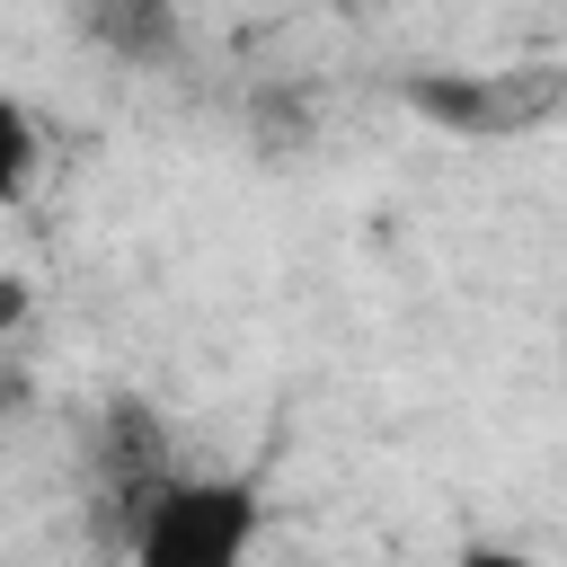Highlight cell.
Returning <instances> with one entry per match:
<instances>
[{
  "instance_id": "cell-1",
  "label": "cell",
  "mask_w": 567,
  "mask_h": 567,
  "mask_svg": "<svg viewBox=\"0 0 567 567\" xmlns=\"http://www.w3.org/2000/svg\"><path fill=\"white\" fill-rule=\"evenodd\" d=\"M257 487L248 478H159L124 532L133 567H248Z\"/></svg>"
},
{
  "instance_id": "cell-2",
  "label": "cell",
  "mask_w": 567,
  "mask_h": 567,
  "mask_svg": "<svg viewBox=\"0 0 567 567\" xmlns=\"http://www.w3.org/2000/svg\"><path fill=\"white\" fill-rule=\"evenodd\" d=\"M399 97L425 115V124H443V133H461V142H487V133H505L514 115H532L505 80H487V71H416V80H399Z\"/></svg>"
},
{
  "instance_id": "cell-3",
  "label": "cell",
  "mask_w": 567,
  "mask_h": 567,
  "mask_svg": "<svg viewBox=\"0 0 567 567\" xmlns=\"http://www.w3.org/2000/svg\"><path fill=\"white\" fill-rule=\"evenodd\" d=\"M80 27L115 62H168L177 53V0H89Z\"/></svg>"
},
{
  "instance_id": "cell-4",
  "label": "cell",
  "mask_w": 567,
  "mask_h": 567,
  "mask_svg": "<svg viewBox=\"0 0 567 567\" xmlns=\"http://www.w3.org/2000/svg\"><path fill=\"white\" fill-rule=\"evenodd\" d=\"M35 159H44V142H35V115H27L18 97H0V204H18V195H27Z\"/></svg>"
},
{
  "instance_id": "cell-5",
  "label": "cell",
  "mask_w": 567,
  "mask_h": 567,
  "mask_svg": "<svg viewBox=\"0 0 567 567\" xmlns=\"http://www.w3.org/2000/svg\"><path fill=\"white\" fill-rule=\"evenodd\" d=\"M257 133H266V142H275V133H310L301 97H257Z\"/></svg>"
},
{
  "instance_id": "cell-6",
  "label": "cell",
  "mask_w": 567,
  "mask_h": 567,
  "mask_svg": "<svg viewBox=\"0 0 567 567\" xmlns=\"http://www.w3.org/2000/svg\"><path fill=\"white\" fill-rule=\"evenodd\" d=\"M27 310H35V292H27L18 275H0V337H9V328H27Z\"/></svg>"
},
{
  "instance_id": "cell-7",
  "label": "cell",
  "mask_w": 567,
  "mask_h": 567,
  "mask_svg": "<svg viewBox=\"0 0 567 567\" xmlns=\"http://www.w3.org/2000/svg\"><path fill=\"white\" fill-rule=\"evenodd\" d=\"M461 567H540V558H523V549H496V540H470V549H461Z\"/></svg>"
},
{
  "instance_id": "cell-8",
  "label": "cell",
  "mask_w": 567,
  "mask_h": 567,
  "mask_svg": "<svg viewBox=\"0 0 567 567\" xmlns=\"http://www.w3.org/2000/svg\"><path fill=\"white\" fill-rule=\"evenodd\" d=\"M9 399H18V381H9V372H0V408H9Z\"/></svg>"
}]
</instances>
